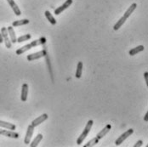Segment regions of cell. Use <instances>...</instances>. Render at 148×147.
Segmentation results:
<instances>
[{
	"label": "cell",
	"instance_id": "obj_1",
	"mask_svg": "<svg viewBox=\"0 0 148 147\" xmlns=\"http://www.w3.org/2000/svg\"><path fill=\"white\" fill-rule=\"evenodd\" d=\"M46 42H47L46 38L42 37V38H38V39H37V40H34V41L31 42L30 44H26V45H24L23 47L18 49L16 50V55H22L23 53H25V52L30 50L32 48H34V47H37V46H39V45H44V44H46Z\"/></svg>",
	"mask_w": 148,
	"mask_h": 147
},
{
	"label": "cell",
	"instance_id": "obj_2",
	"mask_svg": "<svg viewBox=\"0 0 148 147\" xmlns=\"http://www.w3.org/2000/svg\"><path fill=\"white\" fill-rule=\"evenodd\" d=\"M93 124H94V121H93V120H89V122H87V124H86V126H85V128H84L83 133L79 135V137H77V146H80V145L84 142V139L88 136L89 133L90 132Z\"/></svg>",
	"mask_w": 148,
	"mask_h": 147
},
{
	"label": "cell",
	"instance_id": "obj_3",
	"mask_svg": "<svg viewBox=\"0 0 148 147\" xmlns=\"http://www.w3.org/2000/svg\"><path fill=\"white\" fill-rule=\"evenodd\" d=\"M134 133V129H128L127 131H125V132L123 133L122 135H120L119 138L116 139V141H115V145L117 146H120L128 137H130V135H132Z\"/></svg>",
	"mask_w": 148,
	"mask_h": 147
},
{
	"label": "cell",
	"instance_id": "obj_4",
	"mask_svg": "<svg viewBox=\"0 0 148 147\" xmlns=\"http://www.w3.org/2000/svg\"><path fill=\"white\" fill-rule=\"evenodd\" d=\"M1 34H2V37H3V40L5 44V46L7 49H10L11 46H12V43L10 39V37H9V34H8V31L6 27H2L1 28Z\"/></svg>",
	"mask_w": 148,
	"mask_h": 147
},
{
	"label": "cell",
	"instance_id": "obj_5",
	"mask_svg": "<svg viewBox=\"0 0 148 147\" xmlns=\"http://www.w3.org/2000/svg\"><path fill=\"white\" fill-rule=\"evenodd\" d=\"M46 55V49H43V50H40L37 53H33V54H31L28 55L27 56V59L29 61H32V60H36V59H40V58H43Z\"/></svg>",
	"mask_w": 148,
	"mask_h": 147
},
{
	"label": "cell",
	"instance_id": "obj_6",
	"mask_svg": "<svg viewBox=\"0 0 148 147\" xmlns=\"http://www.w3.org/2000/svg\"><path fill=\"white\" fill-rule=\"evenodd\" d=\"M0 135H3V136L9 137V138H13V139H18L20 136L18 133L15 132L13 130H9V129L5 130L3 129H0Z\"/></svg>",
	"mask_w": 148,
	"mask_h": 147
},
{
	"label": "cell",
	"instance_id": "obj_7",
	"mask_svg": "<svg viewBox=\"0 0 148 147\" xmlns=\"http://www.w3.org/2000/svg\"><path fill=\"white\" fill-rule=\"evenodd\" d=\"M73 3V0H66L61 6L58 7L56 10H55V15H58L60 13H62L65 10H66L67 8H69Z\"/></svg>",
	"mask_w": 148,
	"mask_h": 147
},
{
	"label": "cell",
	"instance_id": "obj_8",
	"mask_svg": "<svg viewBox=\"0 0 148 147\" xmlns=\"http://www.w3.org/2000/svg\"><path fill=\"white\" fill-rule=\"evenodd\" d=\"M34 132V127L30 124L29 126L27 127V133H26V136H25V139H24V143L26 145H29L30 141L32 139V134Z\"/></svg>",
	"mask_w": 148,
	"mask_h": 147
},
{
	"label": "cell",
	"instance_id": "obj_9",
	"mask_svg": "<svg viewBox=\"0 0 148 147\" xmlns=\"http://www.w3.org/2000/svg\"><path fill=\"white\" fill-rule=\"evenodd\" d=\"M28 90H29V86L27 83H24L21 87V101L25 102L27 100L28 96Z\"/></svg>",
	"mask_w": 148,
	"mask_h": 147
},
{
	"label": "cell",
	"instance_id": "obj_10",
	"mask_svg": "<svg viewBox=\"0 0 148 147\" xmlns=\"http://www.w3.org/2000/svg\"><path fill=\"white\" fill-rule=\"evenodd\" d=\"M48 115L45 113V114H43V115H41V116H39V117H38V118H36V119H34L32 122V125L35 128V127H37V126H38V125H40L41 123H43L45 121H46L47 119H48Z\"/></svg>",
	"mask_w": 148,
	"mask_h": 147
},
{
	"label": "cell",
	"instance_id": "obj_11",
	"mask_svg": "<svg viewBox=\"0 0 148 147\" xmlns=\"http://www.w3.org/2000/svg\"><path fill=\"white\" fill-rule=\"evenodd\" d=\"M111 129H112V125L111 124H107L104 129H102L100 132L97 133V135H96V138L100 140L101 139H102L103 137H105L109 131L111 130Z\"/></svg>",
	"mask_w": 148,
	"mask_h": 147
},
{
	"label": "cell",
	"instance_id": "obj_12",
	"mask_svg": "<svg viewBox=\"0 0 148 147\" xmlns=\"http://www.w3.org/2000/svg\"><path fill=\"white\" fill-rule=\"evenodd\" d=\"M6 1L8 2V3L10 4V6L12 8V10H13V11H14V13H15V15H18V16L21 15V10H20L18 5L15 3V2L14 0H6Z\"/></svg>",
	"mask_w": 148,
	"mask_h": 147
},
{
	"label": "cell",
	"instance_id": "obj_13",
	"mask_svg": "<svg viewBox=\"0 0 148 147\" xmlns=\"http://www.w3.org/2000/svg\"><path fill=\"white\" fill-rule=\"evenodd\" d=\"M0 127L6 129H9V130H15V129H16V126L15 124L8 122H4L2 120H0Z\"/></svg>",
	"mask_w": 148,
	"mask_h": 147
},
{
	"label": "cell",
	"instance_id": "obj_14",
	"mask_svg": "<svg viewBox=\"0 0 148 147\" xmlns=\"http://www.w3.org/2000/svg\"><path fill=\"white\" fill-rule=\"evenodd\" d=\"M7 31H8V34H9V37H10V39L11 43H14V44L16 43L17 42V38H16L15 30L13 28V27H7Z\"/></svg>",
	"mask_w": 148,
	"mask_h": 147
},
{
	"label": "cell",
	"instance_id": "obj_15",
	"mask_svg": "<svg viewBox=\"0 0 148 147\" xmlns=\"http://www.w3.org/2000/svg\"><path fill=\"white\" fill-rule=\"evenodd\" d=\"M43 138H44V136H43V134H41V133H38L36 137H35V139L32 141V143H30V147H36L38 146V144L42 141V139H43Z\"/></svg>",
	"mask_w": 148,
	"mask_h": 147
},
{
	"label": "cell",
	"instance_id": "obj_16",
	"mask_svg": "<svg viewBox=\"0 0 148 147\" xmlns=\"http://www.w3.org/2000/svg\"><path fill=\"white\" fill-rule=\"evenodd\" d=\"M136 8H137V3H132V4L130 6V8H128V10L125 11V13H124L123 16H124L125 18H127V19H128L130 15H132V13L134 11V10H135Z\"/></svg>",
	"mask_w": 148,
	"mask_h": 147
},
{
	"label": "cell",
	"instance_id": "obj_17",
	"mask_svg": "<svg viewBox=\"0 0 148 147\" xmlns=\"http://www.w3.org/2000/svg\"><path fill=\"white\" fill-rule=\"evenodd\" d=\"M144 49H145V47H144L143 45H139V46H137V47L134 48V49H130V52H129V54H130V55L134 56V55H137L138 53H140V52L143 51V50H144Z\"/></svg>",
	"mask_w": 148,
	"mask_h": 147
},
{
	"label": "cell",
	"instance_id": "obj_18",
	"mask_svg": "<svg viewBox=\"0 0 148 147\" xmlns=\"http://www.w3.org/2000/svg\"><path fill=\"white\" fill-rule=\"evenodd\" d=\"M30 21L28 19H22V20H19V21H15L12 23V27H20V26H24V25H27L29 24Z\"/></svg>",
	"mask_w": 148,
	"mask_h": 147
},
{
	"label": "cell",
	"instance_id": "obj_19",
	"mask_svg": "<svg viewBox=\"0 0 148 147\" xmlns=\"http://www.w3.org/2000/svg\"><path fill=\"white\" fill-rule=\"evenodd\" d=\"M83 67H84V64L82 61H79L77 63V70H76V74H75V77L77 78H80L82 77V73H83Z\"/></svg>",
	"mask_w": 148,
	"mask_h": 147
},
{
	"label": "cell",
	"instance_id": "obj_20",
	"mask_svg": "<svg viewBox=\"0 0 148 147\" xmlns=\"http://www.w3.org/2000/svg\"><path fill=\"white\" fill-rule=\"evenodd\" d=\"M127 21V18H125L124 16H123V17H121L120 19L119 20V21L113 26V30L114 31H118V30L125 23V21Z\"/></svg>",
	"mask_w": 148,
	"mask_h": 147
},
{
	"label": "cell",
	"instance_id": "obj_21",
	"mask_svg": "<svg viewBox=\"0 0 148 147\" xmlns=\"http://www.w3.org/2000/svg\"><path fill=\"white\" fill-rule=\"evenodd\" d=\"M45 15L46 16V18H47V20L50 22V24H52V25H56V20L55 19V17L53 15H51V13L49 10L45 11Z\"/></svg>",
	"mask_w": 148,
	"mask_h": 147
},
{
	"label": "cell",
	"instance_id": "obj_22",
	"mask_svg": "<svg viewBox=\"0 0 148 147\" xmlns=\"http://www.w3.org/2000/svg\"><path fill=\"white\" fill-rule=\"evenodd\" d=\"M31 38H32V36L30 34H25V35L21 36V37H19L17 38V43H22V42L27 41V40H29Z\"/></svg>",
	"mask_w": 148,
	"mask_h": 147
},
{
	"label": "cell",
	"instance_id": "obj_23",
	"mask_svg": "<svg viewBox=\"0 0 148 147\" xmlns=\"http://www.w3.org/2000/svg\"><path fill=\"white\" fill-rule=\"evenodd\" d=\"M98 142H99V139L95 137V138H94V139H92L91 140H89V142L87 143V144H85L84 147H90V146H95L96 144H98Z\"/></svg>",
	"mask_w": 148,
	"mask_h": 147
},
{
	"label": "cell",
	"instance_id": "obj_24",
	"mask_svg": "<svg viewBox=\"0 0 148 147\" xmlns=\"http://www.w3.org/2000/svg\"><path fill=\"white\" fill-rule=\"evenodd\" d=\"M142 144H143V141H142V140H139V141H137V142H136V144H134V147L141 146H142Z\"/></svg>",
	"mask_w": 148,
	"mask_h": 147
},
{
	"label": "cell",
	"instance_id": "obj_25",
	"mask_svg": "<svg viewBox=\"0 0 148 147\" xmlns=\"http://www.w3.org/2000/svg\"><path fill=\"white\" fill-rule=\"evenodd\" d=\"M147 77H148V72H146L144 73V77H145V80H146V83H147V84H148Z\"/></svg>",
	"mask_w": 148,
	"mask_h": 147
},
{
	"label": "cell",
	"instance_id": "obj_26",
	"mask_svg": "<svg viewBox=\"0 0 148 147\" xmlns=\"http://www.w3.org/2000/svg\"><path fill=\"white\" fill-rule=\"evenodd\" d=\"M144 120H145L146 122H147L148 121V111L146 113V115H145V117H144Z\"/></svg>",
	"mask_w": 148,
	"mask_h": 147
},
{
	"label": "cell",
	"instance_id": "obj_27",
	"mask_svg": "<svg viewBox=\"0 0 148 147\" xmlns=\"http://www.w3.org/2000/svg\"><path fill=\"white\" fill-rule=\"evenodd\" d=\"M3 42V37H2V34H1V31H0V44H2Z\"/></svg>",
	"mask_w": 148,
	"mask_h": 147
}]
</instances>
